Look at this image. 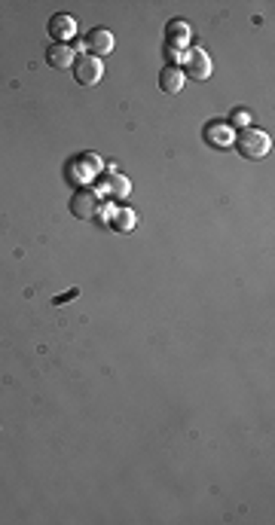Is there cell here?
<instances>
[{
	"label": "cell",
	"mask_w": 275,
	"mask_h": 525,
	"mask_svg": "<svg viewBox=\"0 0 275 525\" xmlns=\"http://www.w3.org/2000/svg\"><path fill=\"white\" fill-rule=\"evenodd\" d=\"M232 144H236V150L244 159H263V156H269V150H272L269 135L260 129H242L239 135L232 138Z\"/></svg>",
	"instance_id": "1"
},
{
	"label": "cell",
	"mask_w": 275,
	"mask_h": 525,
	"mask_svg": "<svg viewBox=\"0 0 275 525\" xmlns=\"http://www.w3.org/2000/svg\"><path fill=\"white\" fill-rule=\"evenodd\" d=\"M180 74L196 80V83H202V80L211 77V58L202 46H187L180 55Z\"/></svg>",
	"instance_id": "2"
},
{
	"label": "cell",
	"mask_w": 275,
	"mask_h": 525,
	"mask_svg": "<svg viewBox=\"0 0 275 525\" xmlns=\"http://www.w3.org/2000/svg\"><path fill=\"white\" fill-rule=\"evenodd\" d=\"M74 80L80 86H95L101 77H104V65H101V58L95 55H77L74 58Z\"/></svg>",
	"instance_id": "3"
},
{
	"label": "cell",
	"mask_w": 275,
	"mask_h": 525,
	"mask_svg": "<svg viewBox=\"0 0 275 525\" xmlns=\"http://www.w3.org/2000/svg\"><path fill=\"white\" fill-rule=\"evenodd\" d=\"M98 208H101V202H98V193L95 190H77L74 193V199H70V211L77 214L80 220H92L98 214Z\"/></svg>",
	"instance_id": "4"
},
{
	"label": "cell",
	"mask_w": 275,
	"mask_h": 525,
	"mask_svg": "<svg viewBox=\"0 0 275 525\" xmlns=\"http://www.w3.org/2000/svg\"><path fill=\"white\" fill-rule=\"evenodd\" d=\"M83 49H86V55H95V58L107 55L110 49H114V34H110L107 28H92L83 37Z\"/></svg>",
	"instance_id": "5"
},
{
	"label": "cell",
	"mask_w": 275,
	"mask_h": 525,
	"mask_svg": "<svg viewBox=\"0 0 275 525\" xmlns=\"http://www.w3.org/2000/svg\"><path fill=\"white\" fill-rule=\"evenodd\" d=\"M77 34V18L68 16V13H58L49 18V37L58 40V43H68V40H74Z\"/></svg>",
	"instance_id": "6"
},
{
	"label": "cell",
	"mask_w": 275,
	"mask_h": 525,
	"mask_svg": "<svg viewBox=\"0 0 275 525\" xmlns=\"http://www.w3.org/2000/svg\"><path fill=\"white\" fill-rule=\"evenodd\" d=\"M74 58H77V53H74V46H70V43H49V49H46L49 67L65 70V67L74 65Z\"/></svg>",
	"instance_id": "7"
},
{
	"label": "cell",
	"mask_w": 275,
	"mask_h": 525,
	"mask_svg": "<svg viewBox=\"0 0 275 525\" xmlns=\"http://www.w3.org/2000/svg\"><path fill=\"white\" fill-rule=\"evenodd\" d=\"M183 80H187V77L180 74L178 65H168V67L159 70V89L166 92V95H178V92L183 89Z\"/></svg>",
	"instance_id": "8"
},
{
	"label": "cell",
	"mask_w": 275,
	"mask_h": 525,
	"mask_svg": "<svg viewBox=\"0 0 275 525\" xmlns=\"http://www.w3.org/2000/svg\"><path fill=\"white\" fill-rule=\"evenodd\" d=\"M166 40L171 49H187L190 43V25L183 22V18H175V22L166 25Z\"/></svg>",
	"instance_id": "9"
},
{
	"label": "cell",
	"mask_w": 275,
	"mask_h": 525,
	"mask_svg": "<svg viewBox=\"0 0 275 525\" xmlns=\"http://www.w3.org/2000/svg\"><path fill=\"white\" fill-rule=\"evenodd\" d=\"M135 211L131 208H114L107 214V223H110V229H117V232H131L135 229Z\"/></svg>",
	"instance_id": "10"
},
{
	"label": "cell",
	"mask_w": 275,
	"mask_h": 525,
	"mask_svg": "<svg viewBox=\"0 0 275 525\" xmlns=\"http://www.w3.org/2000/svg\"><path fill=\"white\" fill-rule=\"evenodd\" d=\"M205 141L211 144V147H230L232 144V135L227 126H220V122H211V126L205 129Z\"/></svg>",
	"instance_id": "11"
},
{
	"label": "cell",
	"mask_w": 275,
	"mask_h": 525,
	"mask_svg": "<svg viewBox=\"0 0 275 525\" xmlns=\"http://www.w3.org/2000/svg\"><path fill=\"white\" fill-rule=\"evenodd\" d=\"M107 193L114 195V199H126L129 195V180L122 178L117 171H107Z\"/></svg>",
	"instance_id": "12"
},
{
	"label": "cell",
	"mask_w": 275,
	"mask_h": 525,
	"mask_svg": "<svg viewBox=\"0 0 275 525\" xmlns=\"http://www.w3.org/2000/svg\"><path fill=\"white\" fill-rule=\"evenodd\" d=\"M248 119H251V113L248 110H232V126H242V129H248Z\"/></svg>",
	"instance_id": "13"
}]
</instances>
